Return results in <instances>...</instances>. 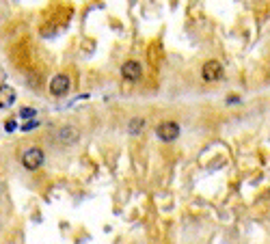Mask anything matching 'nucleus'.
Wrapping results in <instances>:
<instances>
[{
    "label": "nucleus",
    "mask_w": 270,
    "mask_h": 244,
    "mask_svg": "<svg viewBox=\"0 0 270 244\" xmlns=\"http://www.w3.org/2000/svg\"><path fill=\"white\" fill-rule=\"evenodd\" d=\"M160 56H162V46H160L158 41H154L152 46H149V63H152L154 67L160 65Z\"/></svg>",
    "instance_id": "nucleus-9"
},
{
    "label": "nucleus",
    "mask_w": 270,
    "mask_h": 244,
    "mask_svg": "<svg viewBox=\"0 0 270 244\" xmlns=\"http://www.w3.org/2000/svg\"><path fill=\"white\" fill-rule=\"evenodd\" d=\"M35 114H37V111H35V108H31V106H24L22 111H19V117H22L24 121H31Z\"/></svg>",
    "instance_id": "nucleus-10"
},
{
    "label": "nucleus",
    "mask_w": 270,
    "mask_h": 244,
    "mask_svg": "<svg viewBox=\"0 0 270 244\" xmlns=\"http://www.w3.org/2000/svg\"><path fill=\"white\" fill-rule=\"evenodd\" d=\"M145 128H147V121H145L143 117H134V119H130V123H128V132L132 134V136L141 134Z\"/></svg>",
    "instance_id": "nucleus-8"
},
{
    "label": "nucleus",
    "mask_w": 270,
    "mask_h": 244,
    "mask_svg": "<svg viewBox=\"0 0 270 244\" xmlns=\"http://www.w3.org/2000/svg\"><path fill=\"white\" fill-rule=\"evenodd\" d=\"M43 162H46V153H43V149H39V147H31L22 153V167L28 169V171L41 169Z\"/></svg>",
    "instance_id": "nucleus-1"
},
{
    "label": "nucleus",
    "mask_w": 270,
    "mask_h": 244,
    "mask_svg": "<svg viewBox=\"0 0 270 244\" xmlns=\"http://www.w3.org/2000/svg\"><path fill=\"white\" fill-rule=\"evenodd\" d=\"M158 138L160 141H164V143H171L175 141V138L179 136V123H175V121H164V123H160L158 126Z\"/></svg>",
    "instance_id": "nucleus-3"
},
{
    "label": "nucleus",
    "mask_w": 270,
    "mask_h": 244,
    "mask_svg": "<svg viewBox=\"0 0 270 244\" xmlns=\"http://www.w3.org/2000/svg\"><path fill=\"white\" fill-rule=\"evenodd\" d=\"M141 74H143V67H141V63H136V61H126L121 65V76L126 78V80H138Z\"/></svg>",
    "instance_id": "nucleus-5"
},
{
    "label": "nucleus",
    "mask_w": 270,
    "mask_h": 244,
    "mask_svg": "<svg viewBox=\"0 0 270 244\" xmlns=\"http://www.w3.org/2000/svg\"><path fill=\"white\" fill-rule=\"evenodd\" d=\"M78 138H80V132L74 126H63L61 130H58V141H61L63 145H74Z\"/></svg>",
    "instance_id": "nucleus-6"
},
{
    "label": "nucleus",
    "mask_w": 270,
    "mask_h": 244,
    "mask_svg": "<svg viewBox=\"0 0 270 244\" xmlns=\"http://www.w3.org/2000/svg\"><path fill=\"white\" fill-rule=\"evenodd\" d=\"M16 121H7V123H4V130H7V132H13V130H16Z\"/></svg>",
    "instance_id": "nucleus-12"
},
{
    "label": "nucleus",
    "mask_w": 270,
    "mask_h": 244,
    "mask_svg": "<svg viewBox=\"0 0 270 244\" xmlns=\"http://www.w3.org/2000/svg\"><path fill=\"white\" fill-rule=\"evenodd\" d=\"M37 126H39V121H37V119H31V121H24L22 130H24V132H31V130H35Z\"/></svg>",
    "instance_id": "nucleus-11"
},
{
    "label": "nucleus",
    "mask_w": 270,
    "mask_h": 244,
    "mask_svg": "<svg viewBox=\"0 0 270 244\" xmlns=\"http://www.w3.org/2000/svg\"><path fill=\"white\" fill-rule=\"evenodd\" d=\"M16 102V89L9 87V84H2L0 87V108H9Z\"/></svg>",
    "instance_id": "nucleus-7"
},
{
    "label": "nucleus",
    "mask_w": 270,
    "mask_h": 244,
    "mask_svg": "<svg viewBox=\"0 0 270 244\" xmlns=\"http://www.w3.org/2000/svg\"><path fill=\"white\" fill-rule=\"evenodd\" d=\"M225 76V69L221 65V61H216V58H210V61L203 63L201 67V78L206 82H218L221 78Z\"/></svg>",
    "instance_id": "nucleus-2"
},
{
    "label": "nucleus",
    "mask_w": 270,
    "mask_h": 244,
    "mask_svg": "<svg viewBox=\"0 0 270 244\" xmlns=\"http://www.w3.org/2000/svg\"><path fill=\"white\" fill-rule=\"evenodd\" d=\"M69 76H65V74H57V76L50 80V93H52L54 97H61L65 93L69 91Z\"/></svg>",
    "instance_id": "nucleus-4"
},
{
    "label": "nucleus",
    "mask_w": 270,
    "mask_h": 244,
    "mask_svg": "<svg viewBox=\"0 0 270 244\" xmlns=\"http://www.w3.org/2000/svg\"><path fill=\"white\" fill-rule=\"evenodd\" d=\"M4 84V74H2V69H0V87Z\"/></svg>",
    "instance_id": "nucleus-13"
}]
</instances>
